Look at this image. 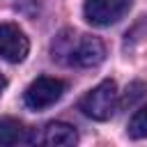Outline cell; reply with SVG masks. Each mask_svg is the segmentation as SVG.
Instances as JSON below:
<instances>
[{
  "label": "cell",
  "instance_id": "1",
  "mask_svg": "<svg viewBox=\"0 0 147 147\" xmlns=\"http://www.w3.org/2000/svg\"><path fill=\"white\" fill-rule=\"evenodd\" d=\"M51 55L60 64L87 69V67H96V64L103 62L106 48H103L101 39H96L92 34L62 30L51 44Z\"/></svg>",
  "mask_w": 147,
  "mask_h": 147
},
{
  "label": "cell",
  "instance_id": "2",
  "mask_svg": "<svg viewBox=\"0 0 147 147\" xmlns=\"http://www.w3.org/2000/svg\"><path fill=\"white\" fill-rule=\"evenodd\" d=\"M78 108L83 110V115H87L96 122L110 119L117 110V85H115V80H101L96 87H92L80 99Z\"/></svg>",
  "mask_w": 147,
  "mask_h": 147
},
{
  "label": "cell",
  "instance_id": "3",
  "mask_svg": "<svg viewBox=\"0 0 147 147\" xmlns=\"http://www.w3.org/2000/svg\"><path fill=\"white\" fill-rule=\"evenodd\" d=\"M64 90H67L64 80L51 78V76H39V78H34L25 87L23 101H25V106L30 110H44V108L53 106L55 101H60L62 94H64Z\"/></svg>",
  "mask_w": 147,
  "mask_h": 147
},
{
  "label": "cell",
  "instance_id": "4",
  "mask_svg": "<svg viewBox=\"0 0 147 147\" xmlns=\"http://www.w3.org/2000/svg\"><path fill=\"white\" fill-rule=\"evenodd\" d=\"M131 9V0H85L83 16L90 25L106 28L117 23Z\"/></svg>",
  "mask_w": 147,
  "mask_h": 147
},
{
  "label": "cell",
  "instance_id": "5",
  "mask_svg": "<svg viewBox=\"0 0 147 147\" xmlns=\"http://www.w3.org/2000/svg\"><path fill=\"white\" fill-rule=\"evenodd\" d=\"M30 51V41L25 32L14 23H0V57L16 64L23 62Z\"/></svg>",
  "mask_w": 147,
  "mask_h": 147
},
{
  "label": "cell",
  "instance_id": "6",
  "mask_svg": "<svg viewBox=\"0 0 147 147\" xmlns=\"http://www.w3.org/2000/svg\"><path fill=\"white\" fill-rule=\"evenodd\" d=\"M28 142H32V133L23 122L14 117H0V145L14 147V145H28Z\"/></svg>",
  "mask_w": 147,
  "mask_h": 147
},
{
  "label": "cell",
  "instance_id": "7",
  "mask_svg": "<svg viewBox=\"0 0 147 147\" xmlns=\"http://www.w3.org/2000/svg\"><path fill=\"white\" fill-rule=\"evenodd\" d=\"M76 142H78V133L71 124L51 122L44 129V145H48V147H71Z\"/></svg>",
  "mask_w": 147,
  "mask_h": 147
},
{
  "label": "cell",
  "instance_id": "8",
  "mask_svg": "<svg viewBox=\"0 0 147 147\" xmlns=\"http://www.w3.org/2000/svg\"><path fill=\"white\" fill-rule=\"evenodd\" d=\"M129 136L133 140H142L147 138V106H142L140 110L133 113V117L129 119Z\"/></svg>",
  "mask_w": 147,
  "mask_h": 147
},
{
  "label": "cell",
  "instance_id": "9",
  "mask_svg": "<svg viewBox=\"0 0 147 147\" xmlns=\"http://www.w3.org/2000/svg\"><path fill=\"white\" fill-rule=\"evenodd\" d=\"M5 87H7V78H5L2 74H0V94L5 92Z\"/></svg>",
  "mask_w": 147,
  "mask_h": 147
}]
</instances>
